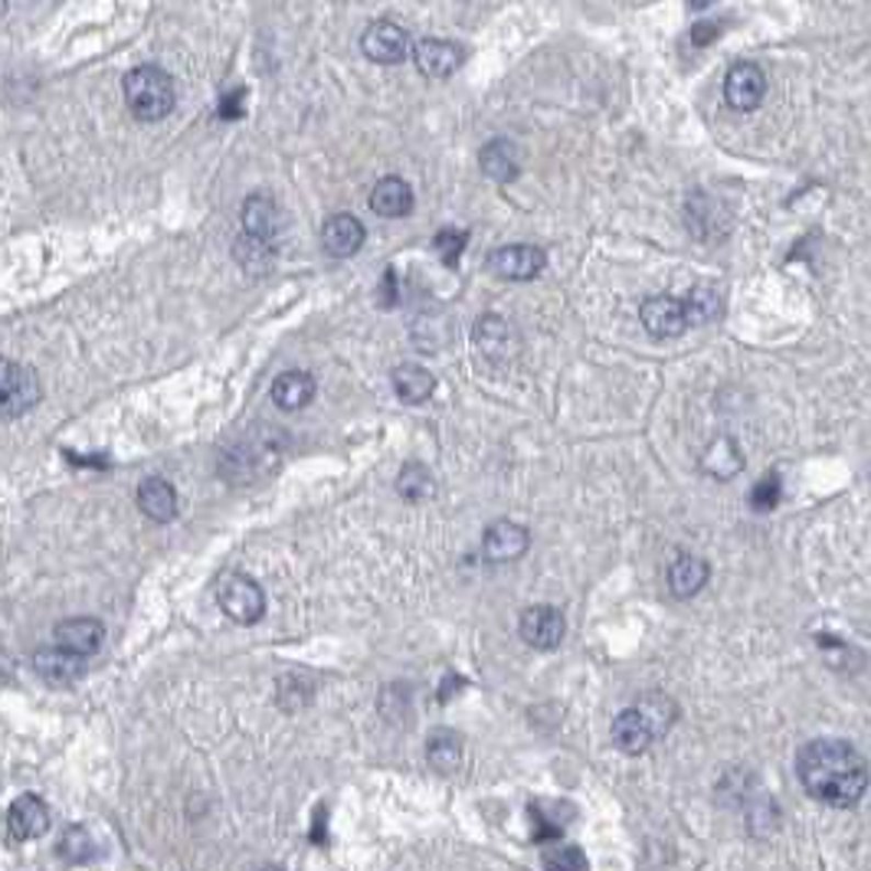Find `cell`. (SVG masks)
Instances as JSON below:
<instances>
[{"instance_id":"9","label":"cell","mask_w":871,"mask_h":871,"mask_svg":"<svg viewBox=\"0 0 871 871\" xmlns=\"http://www.w3.org/2000/svg\"><path fill=\"white\" fill-rule=\"evenodd\" d=\"M518 633L521 640L531 646V649H541V653H551L564 643V633H567V623H564V613L554 610V607H528L521 613V623H518Z\"/></svg>"},{"instance_id":"6","label":"cell","mask_w":871,"mask_h":871,"mask_svg":"<svg viewBox=\"0 0 871 871\" xmlns=\"http://www.w3.org/2000/svg\"><path fill=\"white\" fill-rule=\"evenodd\" d=\"M39 400V377L36 371L3 361L0 358V417H23Z\"/></svg>"},{"instance_id":"26","label":"cell","mask_w":871,"mask_h":871,"mask_svg":"<svg viewBox=\"0 0 871 871\" xmlns=\"http://www.w3.org/2000/svg\"><path fill=\"white\" fill-rule=\"evenodd\" d=\"M704 472L714 475V478H734L740 468H744V455L737 449V442L731 436H721L708 445L704 459H701Z\"/></svg>"},{"instance_id":"13","label":"cell","mask_w":871,"mask_h":871,"mask_svg":"<svg viewBox=\"0 0 871 871\" xmlns=\"http://www.w3.org/2000/svg\"><path fill=\"white\" fill-rule=\"evenodd\" d=\"M53 640H56V649L89 658L92 653H99V646L105 640V626L92 617H72V620H63L56 626Z\"/></svg>"},{"instance_id":"5","label":"cell","mask_w":871,"mask_h":871,"mask_svg":"<svg viewBox=\"0 0 871 871\" xmlns=\"http://www.w3.org/2000/svg\"><path fill=\"white\" fill-rule=\"evenodd\" d=\"M472 348L488 364H511L521 351V341L511 321H505L501 315H485L472 328Z\"/></svg>"},{"instance_id":"14","label":"cell","mask_w":871,"mask_h":871,"mask_svg":"<svg viewBox=\"0 0 871 871\" xmlns=\"http://www.w3.org/2000/svg\"><path fill=\"white\" fill-rule=\"evenodd\" d=\"M640 315H643V325L653 338H678L688 328L681 298H671V295H655L649 302H643Z\"/></svg>"},{"instance_id":"18","label":"cell","mask_w":871,"mask_h":871,"mask_svg":"<svg viewBox=\"0 0 871 871\" xmlns=\"http://www.w3.org/2000/svg\"><path fill=\"white\" fill-rule=\"evenodd\" d=\"M282 226H285V217L275 207V201H269V197H249L242 204V229H246V236H256L262 242H272L282 233Z\"/></svg>"},{"instance_id":"27","label":"cell","mask_w":871,"mask_h":871,"mask_svg":"<svg viewBox=\"0 0 871 871\" xmlns=\"http://www.w3.org/2000/svg\"><path fill=\"white\" fill-rule=\"evenodd\" d=\"M427 760L433 763L436 770H455L459 760H462V740L449 727H439L427 740Z\"/></svg>"},{"instance_id":"11","label":"cell","mask_w":871,"mask_h":871,"mask_svg":"<svg viewBox=\"0 0 871 871\" xmlns=\"http://www.w3.org/2000/svg\"><path fill=\"white\" fill-rule=\"evenodd\" d=\"M528 544H531L528 528H521L514 521H495L482 534V554L491 564H508V561L521 557L528 551Z\"/></svg>"},{"instance_id":"28","label":"cell","mask_w":871,"mask_h":871,"mask_svg":"<svg viewBox=\"0 0 871 871\" xmlns=\"http://www.w3.org/2000/svg\"><path fill=\"white\" fill-rule=\"evenodd\" d=\"M236 259H239L242 269L262 275V272H269V269L275 265V249H272V242H262V239L242 233V236L236 239Z\"/></svg>"},{"instance_id":"3","label":"cell","mask_w":871,"mask_h":871,"mask_svg":"<svg viewBox=\"0 0 871 871\" xmlns=\"http://www.w3.org/2000/svg\"><path fill=\"white\" fill-rule=\"evenodd\" d=\"M125 102L135 118L142 122H161L174 109V82L161 66H138L125 76Z\"/></svg>"},{"instance_id":"16","label":"cell","mask_w":871,"mask_h":871,"mask_svg":"<svg viewBox=\"0 0 871 871\" xmlns=\"http://www.w3.org/2000/svg\"><path fill=\"white\" fill-rule=\"evenodd\" d=\"M364 236H367L364 233V223L358 217H351V214H338V217H331L321 226V246L331 256H338V259L354 256L364 246Z\"/></svg>"},{"instance_id":"30","label":"cell","mask_w":871,"mask_h":871,"mask_svg":"<svg viewBox=\"0 0 871 871\" xmlns=\"http://www.w3.org/2000/svg\"><path fill=\"white\" fill-rule=\"evenodd\" d=\"M544 871H590V859L580 846H570V842H561L554 849L544 852Z\"/></svg>"},{"instance_id":"20","label":"cell","mask_w":871,"mask_h":871,"mask_svg":"<svg viewBox=\"0 0 871 871\" xmlns=\"http://www.w3.org/2000/svg\"><path fill=\"white\" fill-rule=\"evenodd\" d=\"M138 508L151 521H171L178 514V491L168 478H145L138 488Z\"/></svg>"},{"instance_id":"17","label":"cell","mask_w":871,"mask_h":871,"mask_svg":"<svg viewBox=\"0 0 871 871\" xmlns=\"http://www.w3.org/2000/svg\"><path fill=\"white\" fill-rule=\"evenodd\" d=\"M371 211L377 217L387 219L407 217L414 211V191H410V184L404 178H397V174L377 181V188L371 191Z\"/></svg>"},{"instance_id":"33","label":"cell","mask_w":871,"mask_h":871,"mask_svg":"<svg viewBox=\"0 0 871 871\" xmlns=\"http://www.w3.org/2000/svg\"><path fill=\"white\" fill-rule=\"evenodd\" d=\"M777 501H780V478H777V475H767L763 482H757V488H754V495H750V505H754L757 511H770Z\"/></svg>"},{"instance_id":"12","label":"cell","mask_w":871,"mask_h":871,"mask_svg":"<svg viewBox=\"0 0 871 871\" xmlns=\"http://www.w3.org/2000/svg\"><path fill=\"white\" fill-rule=\"evenodd\" d=\"M49 829V806L39 800V796H20L13 800V806L7 810V833L10 839L16 842H30V839H39L46 836Z\"/></svg>"},{"instance_id":"23","label":"cell","mask_w":871,"mask_h":871,"mask_svg":"<svg viewBox=\"0 0 871 871\" xmlns=\"http://www.w3.org/2000/svg\"><path fill=\"white\" fill-rule=\"evenodd\" d=\"M391 381H394L397 397H400L404 404H410V407L427 404L436 391V377L427 371V367H420V364H400V367L391 374Z\"/></svg>"},{"instance_id":"2","label":"cell","mask_w":871,"mask_h":871,"mask_svg":"<svg viewBox=\"0 0 871 871\" xmlns=\"http://www.w3.org/2000/svg\"><path fill=\"white\" fill-rule=\"evenodd\" d=\"M675 717H678L675 701L665 698V694H658V691H653V694L640 698L633 708H626V711L613 721V740H617V747L626 750V754H646L655 740L675 724Z\"/></svg>"},{"instance_id":"19","label":"cell","mask_w":871,"mask_h":871,"mask_svg":"<svg viewBox=\"0 0 871 871\" xmlns=\"http://www.w3.org/2000/svg\"><path fill=\"white\" fill-rule=\"evenodd\" d=\"M33 668H36V675L46 678L49 685H69V681L82 678V671H86V658H79V655L53 646V649H39V653L33 655Z\"/></svg>"},{"instance_id":"7","label":"cell","mask_w":871,"mask_h":871,"mask_svg":"<svg viewBox=\"0 0 871 871\" xmlns=\"http://www.w3.org/2000/svg\"><path fill=\"white\" fill-rule=\"evenodd\" d=\"M361 49L367 59L381 63V66H397L404 63L410 53H414V43H410V33L394 23V20H374L364 36H361Z\"/></svg>"},{"instance_id":"34","label":"cell","mask_w":871,"mask_h":871,"mask_svg":"<svg viewBox=\"0 0 871 871\" xmlns=\"http://www.w3.org/2000/svg\"><path fill=\"white\" fill-rule=\"evenodd\" d=\"M239 99H242V92H236V95L223 99V105H219V115H223V118H236V115H242V105H239Z\"/></svg>"},{"instance_id":"35","label":"cell","mask_w":871,"mask_h":871,"mask_svg":"<svg viewBox=\"0 0 871 871\" xmlns=\"http://www.w3.org/2000/svg\"><path fill=\"white\" fill-rule=\"evenodd\" d=\"M714 33H717V26H694V33H691V39H694V43L701 46V43H708V39H711Z\"/></svg>"},{"instance_id":"10","label":"cell","mask_w":871,"mask_h":871,"mask_svg":"<svg viewBox=\"0 0 871 871\" xmlns=\"http://www.w3.org/2000/svg\"><path fill=\"white\" fill-rule=\"evenodd\" d=\"M547 256L544 249L538 246H528V242H514V246H501L488 256V265L495 275L501 279H511V282H528L534 275H541Z\"/></svg>"},{"instance_id":"32","label":"cell","mask_w":871,"mask_h":871,"mask_svg":"<svg viewBox=\"0 0 871 871\" xmlns=\"http://www.w3.org/2000/svg\"><path fill=\"white\" fill-rule=\"evenodd\" d=\"M436 249L442 252L445 265H455L459 256H462V249H465V233H459V229H442V233L436 236Z\"/></svg>"},{"instance_id":"4","label":"cell","mask_w":871,"mask_h":871,"mask_svg":"<svg viewBox=\"0 0 871 871\" xmlns=\"http://www.w3.org/2000/svg\"><path fill=\"white\" fill-rule=\"evenodd\" d=\"M217 600L219 610L239 626H252L265 617V593L246 574H223L217 584Z\"/></svg>"},{"instance_id":"21","label":"cell","mask_w":871,"mask_h":871,"mask_svg":"<svg viewBox=\"0 0 871 871\" xmlns=\"http://www.w3.org/2000/svg\"><path fill=\"white\" fill-rule=\"evenodd\" d=\"M315 377L305 374V371H285L275 377L272 384V400L282 407V410H302L315 400Z\"/></svg>"},{"instance_id":"8","label":"cell","mask_w":871,"mask_h":871,"mask_svg":"<svg viewBox=\"0 0 871 871\" xmlns=\"http://www.w3.org/2000/svg\"><path fill=\"white\" fill-rule=\"evenodd\" d=\"M767 95V72L757 63H734L724 79V99L734 112H754Z\"/></svg>"},{"instance_id":"1","label":"cell","mask_w":871,"mask_h":871,"mask_svg":"<svg viewBox=\"0 0 871 871\" xmlns=\"http://www.w3.org/2000/svg\"><path fill=\"white\" fill-rule=\"evenodd\" d=\"M796 773L803 790L826 806L849 810L866 796L869 787V767L866 757L849 744L836 737L810 740L796 757Z\"/></svg>"},{"instance_id":"15","label":"cell","mask_w":871,"mask_h":871,"mask_svg":"<svg viewBox=\"0 0 871 871\" xmlns=\"http://www.w3.org/2000/svg\"><path fill=\"white\" fill-rule=\"evenodd\" d=\"M417 69L430 79H445L462 66V49L449 39H423L414 46Z\"/></svg>"},{"instance_id":"22","label":"cell","mask_w":871,"mask_h":871,"mask_svg":"<svg viewBox=\"0 0 871 871\" xmlns=\"http://www.w3.org/2000/svg\"><path fill=\"white\" fill-rule=\"evenodd\" d=\"M708 577H711V567H708L701 557H694V554H681V557L668 567V590H671L678 600H688V597H694V593L708 584Z\"/></svg>"},{"instance_id":"25","label":"cell","mask_w":871,"mask_h":871,"mask_svg":"<svg viewBox=\"0 0 871 871\" xmlns=\"http://www.w3.org/2000/svg\"><path fill=\"white\" fill-rule=\"evenodd\" d=\"M681 308H685V325L694 328V325H708L721 315V292L711 285V282H701L688 292V298H681Z\"/></svg>"},{"instance_id":"31","label":"cell","mask_w":871,"mask_h":871,"mask_svg":"<svg viewBox=\"0 0 871 871\" xmlns=\"http://www.w3.org/2000/svg\"><path fill=\"white\" fill-rule=\"evenodd\" d=\"M59 856H63L66 862H72V866H82V862H89V859L95 856V846H92V839H89V833H86L82 826H72V829L63 833Z\"/></svg>"},{"instance_id":"36","label":"cell","mask_w":871,"mask_h":871,"mask_svg":"<svg viewBox=\"0 0 871 871\" xmlns=\"http://www.w3.org/2000/svg\"><path fill=\"white\" fill-rule=\"evenodd\" d=\"M259 871H285V869H279V866H262Z\"/></svg>"},{"instance_id":"29","label":"cell","mask_w":871,"mask_h":871,"mask_svg":"<svg viewBox=\"0 0 871 871\" xmlns=\"http://www.w3.org/2000/svg\"><path fill=\"white\" fill-rule=\"evenodd\" d=\"M433 488H436L433 475H430L427 465H420V462L404 465L400 475H397V491H400L407 501H423V498L433 495Z\"/></svg>"},{"instance_id":"24","label":"cell","mask_w":871,"mask_h":871,"mask_svg":"<svg viewBox=\"0 0 871 871\" xmlns=\"http://www.w3.org/2000/svg\"><path fill=\"white\" fill-rule=\"evenodd\" d=\"M482 171H485L491 181H501V184L514 181L518 171H521V165H518V148H514L511 142H505V138L485 145V148H482Z\"/></svg>"}]
</instances>
